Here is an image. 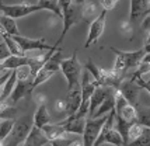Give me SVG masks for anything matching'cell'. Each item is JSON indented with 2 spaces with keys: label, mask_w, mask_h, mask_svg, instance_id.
Here are the masks:
<instances>
[{
  "label": "cell",
  "mask_w": 150,
  "mask_h": 146,
  "mask_svg": "<svg viewBox=\"0 0 150 146\" xmlns=\"http://www.w3.org/2000/svg\"><path fill=\"white\" fill-rule=\"evenodd\" d=\"M3 63V67H4V70L6 72H11V70H17L18 67L21 66H25V65H30V60L27 56H10V58H7L4 62H1Z\"/></svg>",
  "instance_id": "20"
},
{
  "label": "cell",
  "mask_w": 150,
  "mask_h": 146,
  "mask_svg": "<svg viewBox=\"0 0 150 146\" xmlns=\"http://www.w3.org/2000/svg\"><path fill=\"white\" fill-rule=\"evenodd\" d=\"M67 146H83V139H81V138H77V136H74Z\"/></svg>",
  "instance_id": "41"
},
{
  "label": "cell",
  "mask_w": 150,
  "mask_h": 146,
  "mask_svg": "<svg viewBox=\"0 0 150 146\" xmlns=\"http://www.w3.org/2000/svg\"><path fill=\"white\" fill-rule=\"evenodd\" d=\"M65 104H66V117H72V115L77 114L80 104H81V90H80V86H76L70 91H67Z\"/></svg>",
  "instance_id": "10"
},
{
  "label": "cell",
  "mask_w": 150,
  "mask_h": 146,
  "mask_svg": "<svg viewBox=\"0 0 150 146\" xmlns=\"http://www.w3.org/2000/svg\"><path fill=\"white\" fill-rule=\"evenodd\" d=\"M126 146H150V128L144 126L143 135H142L139 139L133 140L131 143H128Z\"/></svg>",
  "instance_id": "32"
},
{
  "label": "cell",
  "mask_w": 150,
  "mask_h": 146,
  "mask_svg": "<svg viewBox=\"0 0 150 146\" xmlns=\"http://www.w3.org/2000/svg\"><path fill=\"white\" fill-rule=\"evenodd\" d=\"M137 110V124L150 128V107H136Z\"/></svg>",
  "instance_id": "27"
},
{
  "label": "cell",
  "mask_w": 150,
  "mask_h": 146,
  "mask_svg": "<svg viewBox=\"0 0 150 146\" xmlns=\"http://www.w3.org/2000/svg\"><path fill=\"white\" fill-rule=\"evenodd\" d=\"M101 11H103V9L98 1H81V4H80L81 20L88 23V24H91L96 18H98Z\"/></svg>",
  "instance_id": "11"
},
{
  "label": "cell",
  "mask_w": 150,
  "mask_h": 146,
  "mask_svg": "<svg viewBox=\"0 0 150 146\" xmlns=\"http://www.w3.org/2000/svg\"><path fill=\"white\" fill-rule=\"evenodd\" d=\"M150 14V1H149V7H147V16Z\"/></svg>",
  "instance_id": "43"
},
{
  "label": "cell",
  "mask_w": 150,
  "mask_h": 146,
  "mask_svg": "<svg viewBox=\"0 0 150 146\" xmlns=\"http://www.w3.org/2000/svg\"><path fill=\"white\" fill-rule=\"evenodd\" d=\"M48 143H49V140L45 138L44 132L41 129H38V128L33 126L23 146H45Z\"/></svg>",
  "instance_id": "18"
},
{
  "label": "cell",
  "mask_w": 150,
  "mask_h": 146,
  "mask_svg": "<svg viewBox=\"0 0 150 146\" xmlns=\"http://www.w3.org/2000/svg\"><path fill=\"white\" fill-rule=\"evenodd\" d=\"M0 26L4 30V33L8 34L10 37H17V35H21L18 31V27H17V23L14 18H10L7 16H3L0 14Z\"/></svg>",
  "instance_id": "21"
},
{
  "label": "cell",
  "mask_w": 150,
  "mask_h": 146,
  "mask_svg": "<svg viewBox=\"0 0 150 146\" xmlns=\"http://www.w3.org/2000/svg\"><path fill=\"white\" fill-rule=\"evenodd\" d=\"M55 73L52 72H49V70H46V69H39V72L35 74V77L33 79V87H34V90L37 89V87L39 86V84H42V83H45V82H48V80L52 77Z\"/></svg>",
  "instance_id": "28"
},
{
  "label": "cell",
  "mask_w": 150,
  "mask_h": 146,
  "mask_svg": "<svg viewBox=\"0 0 150 146\" xmlns=\"http://www.w3.org/2000/svg\"><path fill=\"white\" fill-rule=\"evenodd\" d=\"M103 143H110V145H114V146H125L124 139H122L121 133L115 129V126H114V129H111L110 132L105 135Z\"/></svg>",
  "instance_id": "25"
},
{
  "label": "cell",
  "mask_w": 150,
  "mask_h": 146,
  "mask_svg": "<svg viewBox=\"0 0 150 146\" xmlns=\"http://www.w3.org/2000/svg\"><path fill=\"white\" fill-rule=\"evenodd\" d=\"M142 30L146 31V33H150V14L149 16H146L142 21Z\"/></svg>",
  "instance_id": "38"
},
{
  "label": "cell",
  "mask_w": 150,
  "mask_h": 146,
  "mask_svg": "<svg viewBox=\"0 0 150 146\" xmlns=\"http://www.w3.org/2000/svg\"><path fill=\"white\" fill-rule=\"evenodd\" d=\"M11 38L16 41V44L18 45V48L21 49V52L24 55L27 52H35V51H38V52L46 51L48 52V51H51V49L55 48L48 45L44 38L42 40H33V38H27L24 35H17V37H11Z\"/></svg>",
  "instance_id": "5"
},
{
  "label": "cell",
  "mask_w": 150,
  "mask_h": 146,
  "mask_svg": "<svg viewBox=\"0 0 150 146\" xmlns=\"http://www.w3.org/2000/svg\"><path fill=\"white\" fill-rule=\"evenodd\" d=\"M117 0H101L100 1V6H101V9L104 10V11H111V10H114L115 7H117Z\"/></svg>",
  "instance_id": "35"
},
{
  "label": "cell",
  "mask_w": 150,
  "mask_h": 146,
  "mask_svg": "<svg viewBox=\"0 0 150 146\" xmlns=\"http://www.w3.org/2000/svg\"><path fill=\"white\" fill-rule=\"evenodd\" d=\"M105 17H107V11H101V14L98 16V18L93 21L90 24V30H88V34H87V40L84 42V48H90L93 44H96L105 30Z\"/></svg>",
  "instance_id": "8"
},
{
  "label": "cell",
  "mask_w": 150,
  "mask_h": 146,
  "mask_svg": "<svg viewBox=\"0 0 150 146\" xmlns=\"http://www.w3.org/2000/svg\"><path fill=\"white\" fill-rule=\"evenodd\" d=\"M133 76H135V79H136V82L139 83V86L142 87V89H144V90H146V91H147V93L150 94V84H149V83H147L146 80L142 79L140 76H137V74H133Z\"/></svg>",
  "instance_id": "37"
},
{
  "label": "cell",
  "mask_w": 150,
  "mask_h": 146,
  "mask_svg": "<svg viewBox=\"0 0 150 146\" xmlns=\"http://www.w3.org/2000/svg\"><path fill=\"white\" fill-rule=\"evenodd\" d=\"M16 72V76H17V80L18 82H33L34 76H33V69L30 65H25V66H21L18 67L17 70H14Z\"/></svg>",
  "instance_id": "30"
},
{
  "label": "cell",
  "mask_w": 150,
  "mask_h": 146,
  "mask_svg": "<svg viewBox=\"0 0 150 146\" xmlns=\"http://www.w3.org/2000/svg\"><path fill=\"white\" fill-rule=\"evenodd\" d=\"M0 97H1V87H0Z\"/></svg>",
  "instance_id": "44"
},
{
  "label": "cell",
  "mask_w": 150,
  "mask_h": 146,
  "mask_svg": "<svg viewBox=\"0 0 150 146\" xmlns=\"http://www.w3.org/2000/svg\"><path fill=\"white\" fill-rule=\"evenodd\" d=\"M117 90L121 91V94L124 96V99L131 104V106L137 107V100H139V94L142 91V87L139 86V83L136 82L135 76H132V79L129 80H122V83L119 84Z\"/></svg>",
  "instance_id": "7"
},
{
  "label": "cell",
  "mask_w": 150,
  "mask_h": 146,
  "mask_svg": "<svg viewBox=\"0 0 150 146\" xmlns=\"http://www.w3.org/2000/svg\"><path fill=\"white\" fill-rule=\"evenodd\" d=\"M143 49H144V52L146 53H150V44L149 45H143Z\"/></svg>",
  "instance_id": "42"
},
{
  "label": "cell",
  "mask_w": 150,
  "mask_h": 146,
  "mask_svg": "<svg viewBox=\"0 0 150 146\" xmlns=\"http://www.w3.org/2000/svg\"><path fill=\"white\" fill-rule=\"evenodd\" d=\"M1 38H3V42L6 44L7 49L10 51V55H13V56H24V53L21 52V49H20L18 45L16 44V41H14L8 34H3Z\"/></svg>",
  "instance_id": "26"
},
{
  "label": "cell",
  "mask_w": 150,
  "mask_h": 146,
  "mask_svg": "<svg viewBox=\"0 0 150 146\" xmlns=\"http://www.w3.org/2000/svg\"><path fill=\"white\" fill-rule=\"evenodd\" d=\"M59 4L62 9V18H63V28L59 37L58 42L55 44V47H59L60 42L63 41L65 35L69 33V30L72 28L79 20H80V4L81 1H65V0H59Z\"/></svg>",
  "instance_id": "1"
},
{
  "label": "cell",
  "mask_w": 150,
  "mask_h": 146,
  "mask_svg": "<svg viewBox=\"0 0 150 146\" xmlns=\"http://www.w3.org/2000/svg\"><path fill=\"white\" fill-rule=\"evenodd\" d=\"M31 128H33V125H31L30 117H23L18 121H16L8 138L3 142V146H23Z\"/></svg>",
  "instance_id": "3"
},
{
  "label": "cell",
  "mask_w": 150,
  "mask_h": 146,
  "mask_svg": "<svg viewBox=\"0 0 150 146\" xmlns=\"http://www.w3.org/2000/svg\"><path fill=\"white\" fill-rule=\"evenodd\" d=\"M107 121V115L101 118H94V120H87L84 126V132H83V146H94L97 140L98 135L101 132V128Z\"/></svg>",
  "instance_id": "6"
},
{
  "label": "cell",
  "mask_w": 150,
  "mask_h": 146,
  "mask_svg": "<svg viewBox=\"0 0 150 146\" xmlns=\"http://www.w3.org/2000/svg\"><path fill=\"white\" fill-rule=\"evenodd\" d=\"M63 59H65V58H62V49L59 48L58 51L48 59V62H46L42 67L46 69V70H49V72H52V73H56L58 70H60V63H62Z\"/></svg>",
  "instance_id": "23"
},
{
  "label": "cell",
  "mask_w": 150,
  "mask_h": 146,
  "mask_svg": "<svg viewBox=\"0 0 150 146\" xmlns=\"http://www.w3.org/2000/svg\"><path fill=\"white\" fill-rule=\"evenodd\" d=\"M14 120H3L0 121V142L3 143L4 140L8 138V135L11 132V129H13L14 126Z\"/></svg>",
  "instance_id": "29"
},
{
  "label": "cell",
  "mask_w": 150,
  "mask_h": 146,
  "mask_svg": "<svg viewBox=\"0 0 150 146\" xmlns=\"http://www.w3.org/2000/svg\"><path fill=\"white\" fill-rule=\"evenodd\" d=\"M41 10H48V11H52L53 14H56L58 17H62V9L60 4L58 1H53V0H38L37 1Z\"/></svg>",
  "instance_id": "24"
},
{
  "label": "cell",
  "mask_w": 150,
  "mask_h": 146,
  "mask_svg": "<svg viewBox=\"0 0 150 146\" xmlns=\"http://www.w3.org/2000/svg\"><path fill=\"white\" fill-rule=\"evenodd\" d=\"M147 83H149V84H150V79H149V80H147Z\"/></svg>",
  "instance_id": "45"
},
{
  "label": "cell",
  "mask_w": 150,
  "mask_h": 146,
  "mask_svg": "<svg viewBox=\"0 0 150 146\" xmlns=\"http://www.w3.org/2000/svg\"><path fill=\"white\" fill-rule=\"evenodd\" d=\"M41 9H39L38 3L37 1H33V3H21V4H11V6H8V4H3L1 1H0V11L3 16H7V17H10V18H21V17H25L28 14H33V13H37Z\"/></svg>",
  "instance_id": "4"
},
{
  "label": "cell",
  "mask_w": 150,
  "mask_h": 146,
  "mask_svg": "<svg viewBox=\"0 0 150 146\" xmlns=\"http://www.w3.org/2000/svg\"><path fill=\"white\" fill-rule=\"evenodd\" d=\"M147 7L149 1H142V0L131 1V16H129L131 24L137 23L140 18H143V16H147Z\"/></svg>",
  "instance_id": "16"
},
{
  "label": "cell",
  "mask_w": 150,
  "mask_h": 146,
  "mask_svg": "<svg viewBox=\"0 0 150 146\" xmlns=\"http://www.w3.org/2000/svg\"><path fill=\"white\" fill-rule=\"evenodd\" d=\"M126 69H128V67H126V62H125V59L121 56V55H117V58H115V63H114V67H112L111 70L112 72H115V73H118V74H122Z\"/></svg>",
  "instance_id": "33"
},
{
  "label": "cell",
  "mask_w": 150,
  "mask_h": 146,
  "mask_svg": "<svg viewBox=\"0 0 150 146\" xmlns=\"http://www.w3.org/2000/svg\"><path fill=\"white\" fill-rule=\"evenodd\" d=\"M87 118H80L77 115H72V117H66L65 121H62V125L65 128V131L70 135H81L84 132V126Z\"/></svg>",
  "instance_id": "14"
},
{
  "label": "cell",
  "mask_w": 150,
  "mask_h": 146,
  "mask_svg": "<svg viewBox=\"0 0 150 146\" xmlns=\"http://www.w3.org/2000/svg\"><path fill=\"white\" fill-rule=\"evenodd\" d=\"M119 30H121V33L124 34V35H131L133 33V28H132V24L129 20H124L119 23Z\"/></svg>",
  "instance_id": "34"
},
{
  "label": "cell",
  "mask_w": 150,
  "mask_h": 146,
  "mask_svg": "<svg viewBox=\"0 0 150 146\" xmlns=\"http://www.w3.org/2000/svg\"><path fill=\"white\" fill-rule=\"evenodd\" d=\"M112 90L115 89H110V87H97L93 93L91 99H90V108H88V117L87 120H91L94 117V114L97 113V110L100 108V106L104 103V100L108 97V94L111 93Z\"/></svg>",
  "instance_id": "9"
},
{
  "label": "cell",
  "mask_w": 150,
  "mask_h": 146,
  "mask_svg": "<svg viewBox=\"0 0 150 146\" xmlns=\"http://www.w3.org/2000/svg\"><path fill=\"white\" fill-rule=\"evenodd\" d=\"M144 126L140 125V124H133V125L129 128V132H128V143H131L133 140L139 139L142 135H143Z\"/></svg>",
  "instance_id": "31"
},
{
  "label": "cell",
  "mask_w": 150,
  "mask_h": 146,
  "mask_svg": "<svg viewBox=\"0 0 150 146\" xmlns=\"http://www.w3.org/2000/svg\"><path fill=\"white\" fill-rule=\"evenodd\" d=\"M33 91H34V87H33V82H31V80H30V82H18V80H17L13 93L10 96V99L7 100V104H8V106H13V104H16V103L20 101L21 99L30 96Z\"/></svg>",
  "instance_id": "13"
},
{
  "label": "cell",
  "mask_w": 150,
  "mask_h": 146,
  "mask_svg": "<svg viewBox=\"0 0 150 146\" xmlns=\"http://www.w3.org/2000/svg\"><path fill=\"white\" fill-rule=\"evenodd\" d=\"M49 122H51V115H49V111H48L46 104L38 106L37 111L34 114L33 126L38 128V129H42L45 125H49Z\"/></svg>",
  "instance_id": "17"
},
{
  "label": "cell",
  "mask_w": 150,
  "mask_h": 146,
  "mask_svg": "<svg viewBox=\"0 0 150 146\" xmlns=\"http://www.w3.org/2000/svg\"><path fill=\"white\" fill-rule=\"evenodd\" d=\"M16 83H17V76H16V72H11V76L8 77L6 83L1 86V97H0V103H7V100L10 99V96L13 93L14 87H16Z\"/></svg>",
  "instance_id": "22"
},
{
  "label": "cell",
  "mask_w": 150,
  "mask_h": 146,
  "mask_svg": "<svg viewBox=\"0 0 150 146\" xmlns=\"http://www.w3.org/2000/svg\"><path fill=\"white\" fill-rule=\"evenodd\" d=\"M60 70L63 73L65 79L67 80V91H70L76 86H80L81 79V65L77 59V52H73L70 58L63 59L60 63Z\"/></svg>",
  "instance_id": "2"
},
{
  "label": "cell",
  "mask_w": 150,
  "mask_h": 146,
  "mask_svg": "<svg viewBox=\"0 0 150 146\" xmlns=\"http://www.w3.org/2000/svg\"><path fill=\"white\" fill-rule=\"evenodd\" d=\"M11 72H13V70H11ZM11 72H4L3 74H1V76H0V87L3 86L7 80H8V77L11 76Z\"/></svg>",
  "instance_id": "40"
},
{
  "label": "cell",
  "mask_w": 150,
  "mask_h": 146,
  "mask_svg": "<svg viewBox=\"0 0 150 146\" xmlns=\"http://www.w3.org/2000/svg\"><path fill=\"white\" fill-rule=\"evenodd\" d=\"M41 131L44 132V135H45L46 139L49 140V143L53 142V140L62 139V138H65V136H67V135H70V133H67L65 131V128H63V125H62V122L45 125Z\"/></svg>",
  "instance_id": "15"
},
{
  "label": "cell",
  "mask_w": 150,
  "mask_h": 146,
  "mask_svg": "<svg viewBox=\"0 0 150 146\" xmlns=\"http://www.w3.org/2000/svg\"><path fill=\"white\" fill-rule=\"evenodd\" d=\"M115 90H112L111 93L108 94V97L104 100V103L100 106V108L97 110V113L94 114V117H93L91 120L94 118H101V117H105V115H108V114L114 111L115 110Z\"/></svg>",
  "instance_id": "19"
},
{
  "label": "cell",
  "mask_w": 150,
  "mask_h": 146,
  "mask_svg": "<svg viewBox=\"0 0 150 146\" xmlns=\"http://www.w3.org/2000/svg\"><path fill=\"white\" fill-rule=\"evenodd\" d=\"M0 146H3V143H1V142H0Z\"/></svg>",
  "instance_id": "46"
},
{
  "label": "cell",
  "mask_w": 150,
  "mask_h": 146,
  "mask_svg": "<svg viewBox=\"0 0 150 146\" xmlns=\"http://www.w3.org/2000/svg\"><path fill=\"white\" fill-rule=\"evenodd\" d=\"M110 49H111L115 55H121V56L124 58L125 62H126V67H128V69L137 67L140 63H142L144 55H146V52H144L143 48H142V49H137V51H133V52L119 51V49H117V48H114V47H110Z\"/></svg>",
  "instance_id": "12"
},
{
  "label": "cell",
  "mask_w": 150,
  "mask_h": 146,
  "mask_svg": "<svg viewBox=\"0 0 150 146\" xmlns=\"http://www.w3.org/2000/svg\"><path fill=\"white\" fill-rule=\"evenodd\" d=\"M34 99H35V101L38 103V106H42V104H45L46 103L45 96H44V94H41V93H37L35 96H34Z\"/></svg>",
  "instance_id": "39"
},
{
  "label": "cell",
  "mask_w": 150,
  "mask_h": 146,
  "mask_svg": "<svg viewBox=\"0 0 150 146\" xmlns=\"http://www.w3.org/2000/svg\"><path fill=\"white\" fill-rule=\"evenodd\" d=\"M53 111L56 114H66L65 100H56V101L53 103Z\"/></svg>",
  "instance_id": "36"
}]
</instances>
